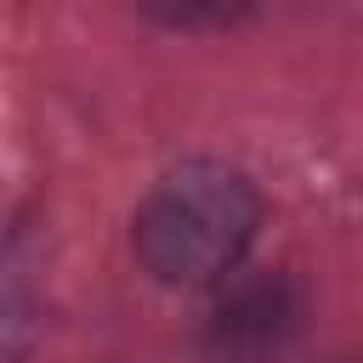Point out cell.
I'll use <instances>...</instances> for the list:
<instances>
[{
    "instance_id": "obj_1",
    "label": "cell",
    "mask_w": 363,
    "mask_h": 363,
    "mask_svg": "<svg viewBox=\"0 0 363 363\" xmlns=\"http://www.w3.org/2000/svg\"><path fill=\"white\" fill-rule=\"evenodd\" d=\"M255 221V187L227 164L193 159L147 193L136 216V255L159 284H216L250 250Z\"/></svg>"
},
{
    "instance_id": "obj_2",
    "label": "cell",
    "mask_w": 363,
    "mask_h": 363,
    "mask_svg": "<svg viewBox=\"0 0 363 363\" xmlns=\"http://www.w3.org/2000/svg\"><path fill=\"white\" fill-rule=\"evenodd\" d=\"M289 323H295V301L278 278H267V284L238 289L216 312V346L233 352V357H261L267 346H278L289 335Z\"/></svg>"
}]
</instances>
